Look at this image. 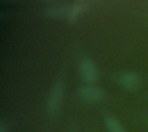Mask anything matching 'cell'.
Wrapping results in <instances>:
<instances>
[{"instance_id": "7c38bea8", "label": "cell", "mask_w": 148, "mask_h": 132, "mask_svg": "<svg viewBox=\"0 0 148 132\" xmlns=\"http://www.w3.org/2000/svg\"><path fill=\"white\" fill-rule=\"evenodd\" d=\"M71 132H73V131H71Z\"/></svg>"}, {"instance_id": "7a4b0ae2", "label": "cell", "mask_w": 148, "mask_h": 132, "mask_svg": "<svg viewBox=\"0 0 148 132\" xmlns=\"http://www.w3.org/2000/svg\"><path fill=\"white\" fill-rule=\"evenodd\" d=\"M80 73L82 80L87 85H95L100 78L98 67L89 57H86L81 61Z\"/></svg>"}, {"instance_id": "9c48e42d", "label": "cell", "mask_w": 148, "mask_h": 132, "mask_svg": "<svg viewBox=\"0 0 148 132\" xmlns=\"http://www.w3.org/2000/svg\"><path fill=\"white\" fill-rule=\"evenodd\" d=\"M2 2H10V1H15V0H1Z\"/></svg>"}, {"instance_id": "6da1fadb", "label": "cell", "mask_w": 148, "mask_h": 132, "mask_svg": "<svg viewBox=\"0 0 148 132\" xmlns=\"http://www.w3.org/2000/svg\"><path fill=\"white\" fill-rule=\"evenodd\" d=\"M65 94V86L62 80H57L51 87L46 103V111L49 117H55L58 113Z\"/></svg>"}, {"instance_id": "30bf717a", "label": "cell", "mask_w": 148, "mask_h": 132, "mask_svg": "<svg viewBox=\"0 0 148 132\" xmlns=\"http://www.w3.org/2000/svg\"><path fill=\"white\" fill-rule=\"evenodd\" d=\"M80 1H82V0H80ZM89 1H93V2H99V1H102V0H89Z\"/></svg>"}, {"instance_id": "ba28073f", "label": "cell", "mask_w": 148, "mask_h": 132, "mask_svg": "<svg viewBox=\"0 0 148 132\" xmlns=\"http://www.w3.org/2000/svg\"><path fill=\"white\" fill-rule=\"evenodd\" d=\"M0 132H8V126L3 121H2L0 124Z\"/></svg>"}, {"instance_id": "3957f363", "label": "cell", "mask_w": 148, "mask_h": 132, "mask_svg": "<svg viewBox=\"0 0 148 132\" xmlns=\"http://www.w3.org/2000/svg\"><path fill=\"white\" fill-rule=\"evenodd\" d=\"M78 94L82 100L89 103L100 102L105 97L104 91L95 85H86L82 86L78 91Z\"/></svg>"}, {"instance_id": "5b68a950", "label": "cell", "mask_w": 148, "mask_h": 132, "mask_svg": "<svg viewBox=\"0 0 148 132\" xmlns=\"http://www.w3.org/2000/svg\"><path fill=\"white\" fill-rule=\"evenodd\" d=\"M70 5L65 3L50 4L42 10V13L52 18H65L69 16Z\"/></svg>"}, {"instance_id": "277c9868", "label": "cell", "mask_w": 148, "mask_h": 132, "mask_svg": "<svg viewBox=\"0 0 148 132\" xmlns=\"http://www.w3.org/2000/svg\"><path fill=\"white\" fill-rule=\"evenodd\" d=\"M141 78L136 72H127L124 73L120 78L121 86L127 91L135 92L138 91L141 86Z\"/></svg>"}, {"instance_id": "8992f818", "label": "cell", "mask_w": 148, "mask_h": 132, "mask_svg": "<svg viewBox=\"0 0 148 132\" xmlns=\"http://www.w3.org/2000/svg\"><path fill=\"white\" fill-rule=\"evenodd\" d=\"M88 8V4L82 2L76 3L73 5H70L69 16H68L69 21L70 22H75L78 19L79 16L82 14V12L85 11Z\"/></svg>"}, {"instance_id": "52a82bcc", "label": "cell", "mask_w": 148, "mask_h": 132, "mask_svg": "<svg viewBox=\"0 0 148 132\" xmlns=\"http://www.w3.org/2000/svg\"><path fill=\"white\" fill-rule=\"evenodd\" d=\"M105 124L109 132H126V130L121 123L114 117L106 118Z\"/></svg>"}, {"instance_id": "8fae6325", "label": "cell", "mask_w": 148, "mask_h": 132, "mask_svg": "<svg viewBox=\"0 0 148 132\" xmlns=\"http://www.w3.org/2000/svg\"><path fill=\"white\" fill-rule=\"evenodd\" d=\"M42 1H46V2H50V1H55V0H42Z\"/></svg>"}]
</instances>
